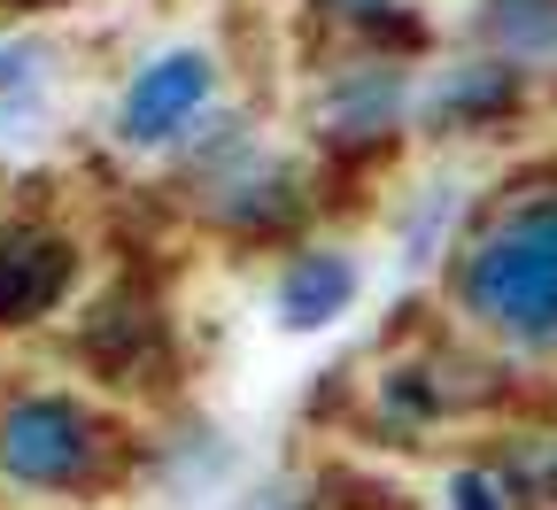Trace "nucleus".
Listing matches in <instances>:
<instances>
[{
	"label": "nucleus",
	"instance_id": "6e6552de",
	"mask_svg": "<svg viewBox=\"0 0 557 510\" xmlns=\"http://www.w3.org/2000/svg\"><path fill=\"white\" fill-rule=\"evenodd\" d=\"M504 101H511L504 70H465V78H457V86H449V94H442L434 109H442V116H496Z\"/></svg>",
	"mask_w": 557,
	"mask_h": 510
},
{
	"label": "nucleus",
	"instance_id": "423d86ee",
	"mask_svg": "<svg viewBox=\"0 0 557 510\" xmlns=\"http://www.w3.org/2000/svg\"><path fill=\"white\" fill-rule=\"evenodd\" d=\"M156 348H163L156 310L132 302V295H116V302H101V310L86 318V356L101 363V372H116V380H132L139 363H156Z\"/></svg>",
	"mask_w": 557,
	"mask_h": 510
},
{
	"label": "nucleus",
	"instance_id": "f03ea898",
	"mask_svg": "<svg viewBox=\"0 0 557 510\" xmlns=\"http://www.w3.org/2000/svg\"><path fill=\"white\" fill-rule=\"evenodd\" d=\"M101 449V425L62 402V395H39V402H16L0 418V472H16L32 487H70Z\"/></svg>",
	"mask_w": 557,
	"mask_h": 510
},
{
	"label": "nucleus",
	"instance_id": "1a4fd4ad",
	"mask_svg": "<svg viewBox=\"0 0 557 510\" xmlns=\"http://www.w3.org/2000/svg\"><path fill=\"white\" fill-rule=\"evenodd\" d=\"M449 495H457V510H511L496 472H457V480H449Z\"/></svg>",
	"mask_w": 557,
	"mask_h": 510
},
{
	"label": "nucleus",
	"instance_id": "0eeeda50",
	"mask_svg": "<svg viewBox=\"0 0 557 510\" xmlns=\"http://www.w3.org/2000/svg\"><path fill=\"white\" fill-rule=\"evenodd\" d=\"M348 295H357V271L341 256H302L287 271V286H278V318L287 325H325V318L348 310Z\"/></svg>",
	"mask_w": 557,
	"mask_h": 510
},
{
	"label": "nucleus",
	"instance_id": "20e7f679",
	"mask_svg": "<svg viewBox=\"0 0 557 510\" xmlns=\"http://www.w3.org/2000/svg\"><path fill=\"white\" fill-rule=\"evenodd\" d=\"M201 101H209V62L201 54H163V62L139 70L132 94H124V139L156 148V139H171Z\"/></svg>",
	"mask_w": 557,
	"mask_h": 510
},
{
	"label": "nucleus",
	"instance_id": "7ed1b4c3",
	"mask_svg": "<svg viewBox=\"0 0 557 510\" xmlns=\"http://www.w3.org/2000/svg\"><path fill=\"white\" fill-rule=\"evenodd\" d=\"M70 240L47 225H9L0 233V325H32L62 302L70 286Z\"/></svg>",
	"mask_w": 557,
	"mask_h": 510
},
{
	"label": "nucleus",
	"instance_id": "f257e3e1",
	"mask_svg": "<svg viewBox=\"0 0 557 510\" xmlns=\"http://www.w3.org/2000/svg\"><path fill=\"white\" fill-rule=\"evenodd\" d=\"M465 302L519 340H557V201L519 209L480 240V256L465 263Z\"/></svg>",
	"mask_w": 557,
	"mask_h": 510
},
{
	"label": "nucleus",
	"instance_id": "39448f33",
	"mask_svg": "<svg viewBox=\"0 0 557 510\" xmlns=\"http://www.w3.org/2000/svg\"><path fill=\"white\" fill-rule=\"evenodd\" d=\"M480 39L519 70H557V0H480Z\"/></svg>",
	"mask_w": 557,
	"mask_h": 510
},
{
	"label": "nucleus",
	"instance_id": "9d476101",
	"mask_svg": "<svg viewBox=\"0 0 557 510\" xmlns=\"http://www.w3.org/2000/svg\"><path fill=\"white\" fill-rule=\"evenodd\" d=\"M318 9H333V16H372L380 0H318Z\"/></svg>",
	"mask_w": 557,
	"mask_h": 510
}]
</instances>
